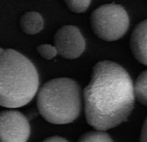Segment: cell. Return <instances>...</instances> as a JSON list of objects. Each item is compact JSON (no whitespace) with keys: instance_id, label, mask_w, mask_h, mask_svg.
<instances>
[{"instance_id":"6da1fadb","label":"cell","mask_w":147,"mask_h":142,"mask_svg":"<svg viewBox=\"0 0 147 142\" xmlns=\"http://www.w3.org/2000/svg\"><path fill=\"white\" fill-rule=\"evenodd\" d=\"M85 118L96 130H108L127 120L135 96L128 72L115 62H98L84 89Z\"/></svg>"},{"instance_id":"7a4b0ae2","label":"cell","mask_w":147,"mask_h":142,"mask_svg":"<svg viewBox=\"0 0 147 142\" xmlns=\"http://www.w3.org/2000/svg\"><path fill=\"white\" fill-rule=\"evenodd\" d=\"M34 63L14 49L0 47V106L19 108L28 105L39 89Z\"/></svg>"},{"instance_id":"3957f363","label":"cell","mask_w":147,"mask_h":142,"mask_svg":"<svg viewBox=\"0 0 147 142\" xmlns=\"http://www.w3.org/2000/svg\"><path fill=\"white\" fill-rule=\"evenodd\" d=\"M36 101L38 111L47 122L59 125L71 123L81 112V88L71 78L52 79L38 90Z\"/></svg>"},{"instance_id":"277c9868","label":"cell","mask_w":147,"mask_h":142,"mask_svg":"<svg viewBox=\"0 0 147 142\" xmlns=\"http://www.w3.org/2000/svg\"><path fill=\"white\" fill-rule=\"evenodd\" d=\"M129 16L120 4L106 3L93 10L90 15V26L94 33L108 42L121 39L129 28Z\"/></svg>"},{"instance_id":"5b68a950","label":"cell","mask_w":147,"mask_h":142,"mask_svg":"<svg viewBox=\"0 0 147 142\" xmlns=\"http://www.w3.org/2000/svg\"><path fill=\"white\" fill-rule=\"evenodd\" d=\"M30 124L20 111L9 110L0 112V142H27Z\"/></svg>"},{"instance_id":"8992f818","label":"cell","mask_w":147,"mask_h":142,"mask_svg":"<svg viewBox=\"0 0 147 142\" xmlns=\"http://www.w3.org/2000/svg\"><path fill=\"white\" fill-rule=\"evenodd\" d=\"M58 54L65 59H76L84 51L86 43L79 28L72 25L61 27L53 38Z\"/></svg>"},{"instance_id":"52a82bcc","label":"cell","mask_w":147,"mask_h":142,"mask_svg":"<svg viewBox=\"0 0 147 142\" xmlns=\"http://www.w3.org/2000/svg\"><path fill=\"white\" fill-rule=\"evenodd\" d=\"M130 49L135 59L147 66V19L134 27L130 38Z\"/></svg>"},{"instance_id":"ba28073f","label":"cell","mask_w":147,"mask_h":142,"mask_svg":"<svg viewBox=\"0 0 147 142\" xmlns=\"http://www.w3.org/2000/svg\"><path fill=\"white\" fill-rule=\"evenodd\" d=\"M21 29L27 34L34 35L39 33L44 27L42 15L35 11L24 13L20 19Z\"/></svg>"},{"instance_id":"9c48e42d","label":"cell","mask_w":147,"mask_h":142,"mask_svg":"<svg viewBox=\"0 0 147 142\" xmlns=\"http://www.w3.org/2000/svg\"><path fill=\"white\" fill-rule=\"evenodd\" d=\"M134 96L143 105L147 106V69L141 72L134 84Z\"/></svg>"},{"instance_id":"30bf717a","label":"cell","mask_w":147,"mask_h":142,"mask_svg":"<svg viewBox=\"0 0 147 142\" xmlns=\"http://www.w3.org/2000/svg\"><path fill=\"white\" fill-rule=\"evenodd\" d=\"M78 142H114L109 134L102 130L89 131L80 136Z\"/></svg>"},{"instance_id":"8fae6325","label":"cell","mask_w":147,"mask_h":142,"mask_svg":"<svg viewBox=\"0 0 147 142\" xmlns=\"http://www.w3.org/2000/svg\"><path fill=\"white\" fill-rule=\"evenodd\" d=\"M67 8L73 13L80 14L85 12L91 3V0H64Z\"/></svg>"},{"instance_id":"7c38bea8","label":"cell","mask_w":147,"mask_h":142,"mask_svg":"<svg viewBox=\"0 0 147 142\" xmlns=\"http://www.w3.org/2000/svg\"><path fill=\"white\" fill-rule=\"evenodd\" d=\"M36 50H37V52L40 54V56L47 60L53 59L58 54V51H57L55 46L48 45V44L40 45L39 46H37Z\"/></svg>"},{"instance_id":"4fadbf2b","label":"cell","mask_w":147,"mask_h":142,"mask_svg":"<svg viewBox=\"0 0 147 142\" xmlns=\"http://www.w3.org/2000/svg\"><path fill=\"white\" fill-rule=\"evenodd\" d=\"M140 142H147V117L142 126L140 134Z\"/></svg>"},{"instance_id":"5bb4252c","label":"cell","mask_w":147,"mask_h":142,"mask_svg":"<svg viewBox=\"0 0 147 142\" xmlns=\"http://www.w3.org/2000/svg\"><path fill=\"white\" fill-rule=\"evenodd\" d=\"M42 142H70L67 141L65 138H63L61 136H58V135H53V136H50L47 139H45Z\"/></svg>"}]
</instances>
